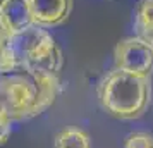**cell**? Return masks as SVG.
<instances>
[{
  "label": "cell",
  "mask_w": 153,
  "mask_h": 148,
  "mask_svg": "<svg viewBox=\"0 0 153 148\" xmlns=\"http://www.w3.org/2000/svg\"><path fill=\"white\" fill-rule=\"evenodd\" d=\"M0 4H2V0H0Z\"/></svg>",
  "instance_id": "obj_12"
},
{
  "label": "cell",
  "mask_w": 153,
  "mask_h": 148,
  "mask_svg": "<svg viewBox=\"0 0 153 148\" xmlns=\"http://www.w3.org/2000/svg\"><path fill=\"white\" fill-rule=\"evenodd\" d=\"M53 148H91L90 134L81 127H65L55 136Z\"/></svg>",
  "instance_id": "obj_8"
},
{
  "label": "cell",
  "mask_w": 153,
  "mask_h": 148,
  "mask_svg": "<svg viewBox=\"0 0 153 148\" xmlns=\"http://www.w3.org/2000/svg\"><path fill=\"white\" fill-rule=\"evenodd\" d=\"M0 35H2V28H0Z\"/></svg>",
  "instance_id": "obj_11"
},
{
  "label": "cell",
  "mask_w": 153,
  "mask_h": 148,
  "mask_svg": "<svg viewBox=\"0 0 153 148\" xmlns=\"http://www.w3.org/2000/svg\"><path fill=\"white\" fill-rule=\"evenodd\" d=\"M33 16L28 0H2L0 4V28L4 33H16L33 26Z\"/></svg>",
  "instance_id": "obj_6"
},
{
  "label": "cell",
  "mask_w": 153,
  "mask_h": 148,
  "mask_svg": "<svg viewBox=\"0 0 153 148\" xmlns=\"http://www.w3.org/2000/svg\"><path fill=\"white\" fill-rule=\"evenodd\" d=\"M33 22L40 28H53L67 21L72 0H28Z\"/></svg>",
  "instance_id": "obj_5"
},
{
  "label": "cell",
  "mask_w": 153,
  "mask_h": 148,
  "mask_svg": "<svg viewBox=\"0 0 153 148\" xmlns=\"http://www.w3.org/2000/svg\"><path fill=\"white\" fill-rule=\"evenodd\" d=\"M98 100L105 112L115 119H139L146 114L152 100L150 78H139L114 69L100 81Z\"/></svg>",
  "instance_id": "obj_3"
},
{
  "label": "cell",
  "mask_w": 153,
  "mask_h": 148,
  "mask_svg": "<svg viewBox=\"0 0 153 148\" xmlns=\"http://www.w3.org/2000/svg\"><path fill=\"white\" fill-rule=\"evenodd\" d=\"M124 148H153V134L146 131H134L126 138Z\"/></svg>",
  "instance_id": "obj_9"
},
{
  "label": "cell",
  "mask_w": 153,
  "mask_h": 148,
  "mask_svg": "<svg viewBox=\"0 0 153 148\" xmlns=\"http://www.w3.org/2000/svg\"><path fill=\"white\" fill-rule=\"evenodd\" d=\"M115 69L139 78H150L153 72V48L138 36L124 38L114 50Z\"/></svg>",
  "instance_id": "obj_4"
},
{
  "label": "cell",
  "mask_w": 153,
  "mask_h": 148,
  "mask_svg": "<svg viewBox=\"0 0 153 148\" xmlns=\"http://www.w3.org/2000/svg\"><path fill=\"white\" fill-rule=\"evenodd\" d=\"M62 52L45 28L29 26L16 33L0 35V74L19 67H38L60 74Z\"/></svg>",
  "instance_id": "obj_2"
},
{
  "label": "cell",
  "mask_w": 153,
  "mask_h": 148,
  "mask_svg": "<svg viewBox=\"0 0 153 148\" xmlns=\"http://www.w3.org/2000/svg\"><path fill=\"white\" fill-rule=\"evenodd\" d=\"M12 133V119L7 115V112L0 107V147L5 145Z\"/></svg>",
  "instance_id": "obj_10"
},
{
  "label": "cell",
  "mask_w": 153,
  "mask_h": 148,
  "mask_svg": "<svg viewBox=\"0 0 153 148\" xmlns=\"http://www.w3.org/2000/svg\"><path fill=\"white\" fill-rule=\"evenodd\" d=\"M134 28L145 43H148L153 48V0H143L136 10V21Z\"/></svg>",
  "instance_id": "obj_7"
},
{
  "label": "cell",
  "mask_w": 153,
  "mask_h": 148,
  "mask_svg": "<svg viewBox=\"0 0 153 148\" xmlns=\"http://www.w3.org/2000/svg\"><path fill=\"white\" fill-rule=\"evenodd\" d=\"M59 76L38 67H19L0 74V107L12 122L40 115L59 97Z\"/></svg>",
  "instance_id": "obj_1"
}]
</instances>
